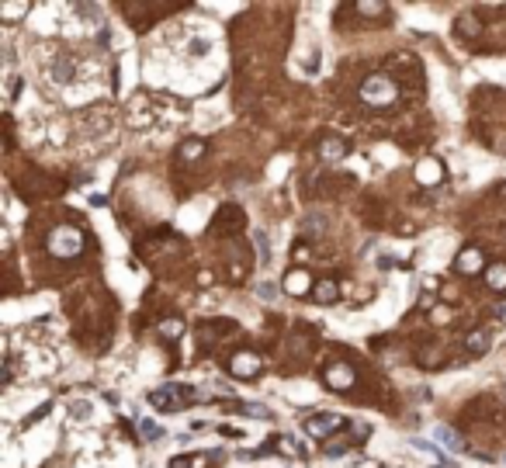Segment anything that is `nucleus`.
Masks as SVG:
<instances>
[{"label":"nucleus","mask_w":506,"mask_h":468,"mask_svg":"<svg viewBox=\"0 0 506 468\" xmlns=\"http://www.w3.org/2000/svg\"><path fill=\"white\" fill-rule=\"evenodd\" d=\"M361 101H364L371 111H385V108H392V104L399 101V87H395V80H392L388 73H371V77H364V84H361Z\"/></svg>","instance_id":"f257e3e1"},{"label":"nucleus","mask_w":506,"mask_h":468,"mask_svg":"<svg viewBox=\"0 0 506 468\" xmlns=\"http://www.w3.org/2000/svg\"><path fill=\"white\" fill-rule=\"evenodd\" d=\"M202 399V392L198 388H191V385H163V388H153L149 392V402L156 406V410H163V413H173V410H184V406H191V402H198Z\"/></svg>","instance_id":"f03ea898"},{"label":"nucleus","mask_w":506,"mask_h":468,"mask_svg":"<svg viewBox=\"0 0 506 468\" xmlns=\"http://www.w3.org/2000/svg\"><path fill=\"white\" fill-rule=\"evenodd\" d=\"M49 250L56 257H77L84 250V233L77 229V226H70V222H63V226H56L52 233H49Z\"/></svg>","instance_id":"7ed1b4c3"},{"label":"nucleus","mask_w":506,"mask_h":468,"mask_svg":"<svg viewBox=\"0 0 506 468\" xmlns=\"http://www.w3.org/2000/svg\"><path fill=\"white\" fill-rule=\"evenodd\" d=\"M264 371V357L257 350H236L229 357V375L233 378H257Z\"/></svg>","instance_id":"20e7f679"},{"label":"nucleus","mask_w":506,"mask_h":468,"mask_svg":"<svg viewBox=\"0 0 506 468\" xmlns=\"http://www.w3.org/2000/svg\"><path fill=\"white\" fill-rule=\"evenodd\" d=\"M340 426H343V417H337V413H312V417H305V433L316 437V441L333 437V430H340Z\"/></svg>","instance_id":"39448f33"},{"label":"nucleus","mask_w":506,"mask_h":468,"mask_svg":"<svg viewBox=\"0 0 506 468\" xmlns=\"http://www.w3.org/2000/svg\"><path fill=\"white\" fill-rule=\"evenodd\" d=\"M486 267H489V264H486L482 247H471V243H468L462 254L455 257V271H458V274H486Z\"/></svg>","instance_id":"423d86ee"},{"label":"nucleus","mask_w":506,"mask_h":468,"mask_svg":"<svg viewBox=\"0 0 506 468\" xmlns=\"http://www.w3.org/2000/svg\"><path fill=\"white\" fill-rule=\"evenodd\" d=\"M347 153H350V142L343 135H337V132H330V135L319 139V160L323 164H340Z\"/></svg>","instance_id":"0eeeda50"},{"label":"nucleus","mask_w":506,"mask_h":468,"mask_svg":"<svg viewBox=\"0 0 506 468\" xmlns=\"http://www.w3.org/2000/svg\"><path fill=\"white\" fill-rule=\"evenodd\" d=\"M357 382V371L347 364V361H333L330 368H326V385L330 388H337V392H350Z\"/></svg>","instance_id":"6e6552de"},{"label":"nucleus","mask_w":506,"mask_h":468,"mask_svg":"<svg viewBox=\"0 0 506 468\" xmlns=\"http://www.w3.org/2000/svg\"><path fill=\"white\" fill-rule=\"evenodd\" d=\"M222 451H198V455H177L170 458V468H215L222 465Z\"/></svg>","instance_id":"1a4fd4ad"},{"label":"nucleus","mask_w":506,"mask_h":468,"mask_svg":"<svg viewBox=\"0 0 506 468\" xmlns=\"http://www.w3.org/2000/svg\"><path fill=\"white\" fill-rule=\"evenodd\" d=\"M489 343H493V330H489V326H475V330H468V337H464V350H468L471 357H482V354L489 350Z\"/></svg>","instance_id":"9d476101"},{"label":"nucleus","mask_w":506,"mask_h":468,"mask_svg":"<svg viewBox=\"0 0 506 468\" xmlns=\"http://www.w3.org/2000/svg\"><path fill=\"white\" fill-rule=\"evenodd\" d=\"M312 298H316L319 305H333V302L340 298V285L333 281V278H319L316 288H312Z\"/></svg>","instance_id":"9b49d317"},{"label":"nucleus","mask_w":506,"mask_h":468,"mask_svg":"<svg viewBox=\"0 0 506 468\" xmlns=\"http://www.w3.org/2000/svg\"><path fill=\"white\" fill-rule=\"evenodd\" d=\"M205 149H209L205 139H184L180 149H177V160H180V164H195V160L205 156Z\"/></svg>","instance_id":"f8f14e48"},{"label":"nucleus","mask_w":506,"mask_h":468,"mask_svg":"<svg viewBox=\"0 0 506 468\" xmlns=\"http://www.w3.org/2000/svg\"><path fill=\"white\" fill-rule=\"evenodd\" d=\"M482 281H486L493 292L506 295V264H489V267H486V274H482Z\"/></svg>","instance_id":"ddd939ff"},{"label":"nucleus","mask_w":506,"mask_h":468,"mask_svg":"<svg viewBox=\"0 0 506 468\" xmlns=\"http://www.w3.org/2000/svg\"><path fill=\"white\" fill-rule=\"evenodd\" d=\"M302 233L309 236V240H319L323 233H326V215L323 212H309L302 218Z\"/></svg>","instance_id":"4468645a"},{"label":"nucleus","mask_w":506,"mask_h":468,"mask_svg":"<svg viewBox=\"0 0 506 468\" xmlns=\"http://www.w3.org/2000/svg\"><path fill=\"white\" fill-rule=\"evenodd\" d=\"M309 288H312V278H309L305 271H292V274L285 278V292H288V295H305Z\"/></svg>","instance_id":"2eb2a0df"},{"label":"nucleus","mask_w":506,"mask_h":468,"mask_svg":"<svg viewBox=\"0 0 506 468\" xmlns=\"http://www.w3.org/2000/svg\"><path fill=\"white\" fill-rule=\"evenodd\" d=\"M433 437H437V444L440 448H448V451H464V444H462V437H458V430H451V426H437L433 430Z\"/></svg>","instance_id":"dca6fc26"},{"label":"nucleus","mask_w":506,"mask_h":468,"mask_svg":"<svg viewBox=\"0 0 506 468\" xmlns=\"http://www.w3.org/2000/svg\"><path fill=\"white\" fill-rule=\"evenodd\" d=\"M479 32H482V28H479V18H475V14H462V18H458V35H462V39H468V35L475 39Z\"/></svg>","instance_id":"f3484780"},{"label":"nucleus","mask_w":506,"mask_h":468,"mask_svg":"<svg viewBox=\"0 0 506 468\" xmlns=\"http://www.w3.org/2000/svg\"><path fill=\"white\" fill-rule=\"evenodd\" d=\"M354 11H357V14H364V18H385V14H388V7H385V4H371V0H361Z\"/></svg>","instance_id":"a211bd4d"},{"label":"nucleus","mask_w":506,"mask_h":468,"mask_svg":"<svg viewBox=\"0 0 506 468\" xmlns=\"http://www.w3.org/2000/svg\"><path fill=\"white\" fill-rule=\"evenodd\" d=\"M253 243H257V257H260V264H267L271 260V247H267V233H253Z\"/></svg>","instance_id":"6ab92c4d"},{"label":"nucleus","mask_w":506,"mask_h":468,"mask_svg":"<svg viewBox=\"0 0 506 468\" xmlns=\"http://www.w3.org/2000/svg\"><path fill=\"white\" fill-rule=\"evenodd\" d=\"M240 410H243V417H257V420H267V417H271V410L260 406V402H243Z\"/></svg>","instance_id":"aec40b11"},{"label":"nucleus","mask_w":506,"mask_h":468,"mask_svg":"<svg viewBox=\"0 0 506 468\" xmlns=\"http://www.w3.org/2000/svg\"><path fill=\"white\" fill-rule=\"evenodd\" d=\"M139 433H142V437H149V441H156V437H160V426L149 424V420H139Z\"/></svg>","instance_id":"412c9836"},{"label":"nucleus","mask_w":506,"mask_h":468,"mask_svg":"<svg viewBox=\"0 0 506 468\" xmlns=\"http://www.w3.org/2000/svg\"><path fill=\"white\" fill-rule=\"evenodd\" d=\"M163 337H170V340H177V337H180V319H170V323H163Z\"/></svg>","instance_id":"4be33fe9"}]
</instances>
